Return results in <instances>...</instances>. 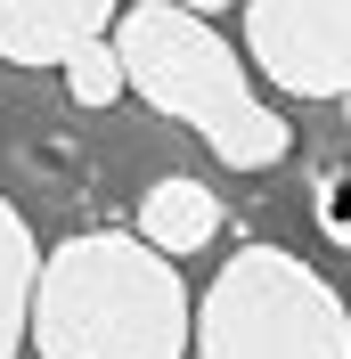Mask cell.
I'll use <instances>...</instances> for the list:
<instances>
[{
	"instance_id": "cell-2",
	"label": "cell",
	"mask_w": 351,
	"mask_h": 359,
	"mask_svg": "<svg viewBox=\"0 0 351 359\" xmlns=\"http://www.w3.org/2000/svg\"><path fill=\"white\" fill-rule=\"evenodd\" d=\"M114 57H123V82H131L155 114L188 123L229 172H270V163H286L294 123H286L278 107H262L245 57L213 33V17H188L180 0H131V8L114 17Z\"/></svg>"
},
{
	"instance_id": "cell-7",
	"label": "cell",
	"mask_w": 351,
	"mask_h": 359,
	"mask_svg": "<svg viewBox=\"0 0 351 359\" xmlns=\"http://www.w3.org/2000/svg\"><path fill=\"white\" fill-rule=\"evenodd\" d=\"M33 278H41V245L17 204H0V359H17L25 327H33Z\"/></svg>"
},
{
	"instance_id": "cell-5",
	"label": "cell",
	"mask_w": 351,
	"mask_h": 359,
	"mask_svg": "<svg viewBox=\"0 0 351 359\" xmlns=\"http://www.w3.org/2000/svg\"><path fill=\"white\" fill-rule=\"evenodd\" d=\"M123 17V0H0V57L8 66H58L66 49L98 41Z\"/></svg>"
},
{
	"instance_id": "cell-8",
	"label": "cell",
	"mask_w": 351,
	"mask_h": 359,
	"mask_svg": "<svg viewBox=\"0 0 351 359\" xmlns=\"http://www.w3.org/2000/svg\"><path fill=\"white\" fill-rule=\"evenodd\" d=\"M58 74H66V98H74V107H114V98L131 90L107 33H98V41H82V49H66V57H58Z\"/></svg>"
},
{
	"instance_id": "cell-11",
	"label": "cell",
	"mask_w": 351,
	"mask_h": 359,
	"mask_svg": "<svg viewBox=\"0 0 351 359\" xmlns=\"http://www.w3.org/2000/svg\"><path fill=\"white\" fill-rule=\"evenodd\" d=\"M343 107H351V90H343Z\"/></svg>"
},
{
	"instance_id": "cell-1",
	"label": "cell",
	"mask_w": 351,
	"mask_h": 359,
	"mask_svg": "<svg viewBox=\"0 0 351 359\" xmlns=\"http://www.w3.org/2000/svg\"><path fill=\"white\" fill-rule=\"evenodd\" d=\"M188 318L197 302L172 253L131 229H90L41 253L25 343L41 359H188Z\"/></svg>"
},
{
	"instance_id": "cell-9",
	"label": "cell",
	"mask_w": 351,
	"mask_h": 359,
	"mask_svg": "<svg viewBox=\"0 0 351 359\" xmlns=\"http://www.w3.org/2000/svg\"><path fill=\"white\" fill-rule=\"evenodd\" d=\"M310 221H319L327 245H351V163H327L310 180Z\"/></svg>"
},
{
	"instance_id": "cell-3",
	"label": "cell",
	"mask_w": 351,
	"mask_h": 359,
	"mask_svg": "<svg viewBox=\"0 0 351 359\" xmlns=\"http://www.w3.org/2000/svg\"><path fill=\"white\" fill-rule=\"evenodd\" d=\"M188 359H351V302L286 245H245L197 294Z\"/></svg>"
},
{
	"instance_id": "cell-10",
	"label": "cell",
	"mask_w": 351,
	"mask_h": 359,
	"mask_svg": "<svg viewBox=\"0 0 351 359\" xmlns=\"http://www.w3.org/2000/svg\"><path fill=\"white\" fill-rule=\"evenodd\" d=\"M188 17H220V8H237V0H180Z\"/></svg>"
},
{
	"instance_id": "cell-6",
	"label": "cell",
	"mask_w": 351,
	"mask_h": 359,
	"mask_svg": "<svg viewBox=\"0 0 351 359\" xmlns=\"http://www.w3.org/2000/svg\"><path fill=\"white\" fill-rule=\"evenodd\" d=\"M139 237H147L155 253H204L220 237V196L204 188V180H188V172H172V180H155L147 196H139Z\"/></svg>"
},
{
	"instance_id": "cell-4",
	"label": "cell",
	"mask_w": 351,
	"mask_h": 359,
	"mask_svg": "<svg viewBox=\"0 0 351 359\" xmlns=\"http://www.w3.org/2000/svg\"><path fill=\"white\" fill-rule=\"evenodd\" d=\"M245 57L286 98L351 90V0H245Z\"/></svg>"
}]
</instances>
